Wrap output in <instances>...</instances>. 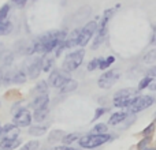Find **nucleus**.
Segmentation results:
<instances>
[{"label":"nucleus","instance_id":"obj_1","mask_svg":"<svg viewBox=\"0 0 156 150\" xmlns=\"http://www.w3.org/2000/svg\"><path fill=\"white\" fill-rule=\"evenodd\" d=\"M111 139H112V135L108 134V132H105V134H92L90 132V134H86V135H81L77 142L81 149L92 150L105 145Z\"/></svg>","mask_w":156,"mask_h":150},{"label":"nucleus","instance_id":"obj_2","mask_svg":"<svg viewBox=\"0 0 156 150\" xmlns=\"http://www.w3.org/2000/svg\"><path fill=\"white\" fill-rule=\"evenodd\" d=\"M140 94V90L134 87H126V89H119L118 91H115L112 97V105L115 108H127L133 101L136 100V97Z\"/></svg>","mask_w":156,"mask_h":150},{"label":"nucleus","instance_id":"obj_3","mask_svg":"<svg viewBox=\"0 0 156 150\" xmlns=\"http://www.w3.org/2000/svg\"><path fill=\"white\" fill-rule=\"evenodd\" d=\"M83 59H85V49L83 48H78V49H74V51L69 52L67 55L65 56L62 62V67L65 71L67 73H74L77 71L78 68L82 66L83 63Z\"/></svg>","mask_w":156,"mask_h":150},{"label":"nucleus","instance_id":"obj_4","mask_svg":"<svg viewBox=\"0 0 156 150\" xmlns=\"http://www.w3.org/2000/svg\"><path fill=\"white\" fill-rule=\"evenodd\" d=\"M155 97L151 96V94H138L136 97V100L126 108L129 115H137V113L143 112V111L151 108L152 105L155 104Z\"/></svg>","mask_w":156,"mask_h":150},{"label":"nucleus","instance_id":"obj_5","mask_svg":"<svg viewBox=\"0 0 156 150\" xmlns=\"http://www.w3.org/2000/svg\"><path fill=\"white\" fill-rule=\"evenodd\" d=\"M33 116L27 107H19L12 111V123L18 128H27L32 126Z\"/></svg>","mask_w":156,"mask_h":150},{"label":"nucleus","instance_id":"obj_6","mask_svg":"<svg viewBox=\"0 0 156 150\" xmlns=\"http://www.w3.org/2000/svg\"><path fill=\"white\" fill-rule=\"evenodd\" d=\"M97 32V21H88L82 27H81L80 38H78V46L85 48L89 44V41L94 37Z\"/></svg>","mask_w":156,"mask_h":150},{"label":"nucleus","instance_id":"obj_7","mask_svg":"<svg viewBox=\"0 0 156 150\" xmlns=\"http://www.w3.org/2000/svg\"><path fill=\"white\" fill-rule=\"evenodd\" d=\"M121 78V71L118 68H114V70H108L105 73H103L97 79V86L103 90H110L114 85Z\"/></svg>","mask_w":156,"mask_h":150},{"label":"nucleus","instance_id":"obj_8","mask_svg":"<svg viewBox=\"0 0 156 150\" xmlns=\"http://www.w3.org/2000/svg\"><path fill=\"white\" fill-rule=\"evenodd\" d=\"M70 77V73L65 71L63 68H54L51 73L48 74V85L54 89H59L66 80L69 79Z\"/></svg>","mask_w":156,"mask_h":150},{"label":"nucleus","instance_id":"obj_9","mask_svg":"<svg viewBox=\"0 0 156 150\" xmlns=\"http://www.w3.org/2000/svg\"><path fill=\"white\" fill-rule=\"evenodd\" d=\"M30 57H32V59L25 66V70H26L27 78L34 80L43 73V56H34V57L30 56Z\"/></svg>","mask_w":156,"mask_h":150},{"label":"nucleus","instance_id":"obj_10","mask_svg":"<svg viewBox=\"0 0 156 150\" xmlns=\"http://www.w3.org/2000/svg\"><path fill=\"white\" fill-rule=\"evenodd\" d=\"M22 139L19 138L18 130H14L12 132L4 135L0 141V150H15L21 146Z\"/></svg>","mask_w":156,"mask_h":150},{"label":"nucleus","instance_id":"obj_11","mask_svg":"<svg viewBox=\"0 0 156 150\" xmlns=\"http://www.w3.org/2000/svg\"><path fill=\"white\" fill-rule=\"evenodd\" d=\"M44 107H49V94H38L36 96L32 101L29 102L27 108L29 109H38V108H44Z\"/></svg>","mask_w":156,"mask_h":150},{"label":"nucleus","instance_id":"obj_12","mask_svg":"<svg viewBox=\"0 0 156 150\" xmlns=\"http://www.w3.org/2000/svg\"><path fill=\"white\" fill-rule=\"evenodd\" d=\"M107 34H108V27H104V29H99V27H97L96 34H94V37L92 38V40H93L92 41V45H90L92 51H97V49L103 45Z\"/></svg>","mask_w":156,"mask_h":150},{"label":"nucleus","instance_id":"obj_13","mask_svg":"<svg viewBox=\"0 0 156 150\" xmlns=\"http://www.w3.org/2000/svg\"><path fill=\"white\" fill-rule=\"evenodd\" d=\"M80 33H81V27H76L74 30H71L70 33L67 34L65 40V46H66V51L69 49H73L78 46V38H80Z\"/></svg>","mask_w":156,"mask_h":150},{"label":"nucleus","instance_id":"obj_14","mask_svg":"<svg viewBox=\"0 0 156 150\" xmlns=\"http://www.w3.org/2000/svg\"><path fill=\"white\" fill-rule=\"evenodd\" d=\"M129 116L130 115L127 111H116V112L111 113L110 119H108V126H119V124L123 123Z\"/></svg>","mask_w":156,"mask_h":150},{"label":"nucleus","instance_id":"obj_15","mask_svg":"<svg viewBox=\"0 0 156 150\" xmlns=\"http://www.w3.org/2000/svg\"><path fill=\"white\" fill-rule=\"evenodd\" d=\"M77 89H78V80H76L74 78H69V79L58 89V91H59L60 94H69V93L76 91Z\"/></svg>","mask_w":156,"mask_h":150},{"label":"nucleus","instance_id":"obj_16","mask_svg":"<svg viewBox=\"0 0 156 150\" xmlns=\"http://www.w3.org/2000/svg\"><path fill=\"white\" fill-rule=\"evenodd\" d=\"M33 121L37 123H43L45 121V119L49 116V107H44V108H38V109H33Z\"/></svg>","mask_w":156,"mask_h":150},{"label":"nucleus","instance_id":"obj_17","mask_svg":"<svg viewBox=\"0 0 156 150\" xmlns=\"http://www.w3.org/2000/svg\"><path fill=\"white\" fill-rule=\"evenodd\" d=\"M27 74H26V70H25V67L22 68H16L15 71H14V77H12V83H15V85H23V83L27 82Z\"/></svg>","mask_w":156,"mask_h":150},{"label":"nucleus","instance_id":"obj_18","mask_svg":"<svg viewBox=\"0 0 156 150\" xmlns=\"http://www.w3.org/2000/svg\"><path fill=\"white\" fill-rule=\"evenodd\" d=\"M114 14H115V8H107V10L103 12L100 22H97V27H99V29L108 27V22L111 21V18L114 16Z\"/></svg>","mask_w":156,"mask_h":150},{"label":"nucleus","instance_id":"obj_19","mask_svg":"<svg viewBox=\"0 0 156 150\" xmlns=\"http://www.w3.org/2000/svg\"><path fill=\"white\" fill-rule=\"evenodd\" d=\"M55 56H49V55H43V73L49 74L55 68Z\"/></svg>","mask_w":156,"mask_h":150},{"label":"nucleus","instance_id":"obj_20","mask_svg":"<svg viewBox=\"0 0 156 150\" xmlns=\"http://www.w3.org/2000/svg\"><path fill=\"white\" fill-rule=\"evenodd\" d=\"M27 134L32 135V137H43V135L47 134L48 131V127L43 126V124H36V126H30L27 127Z\"/></svg>","mask_w":156,"mask_h":150},{"label":"nucleus","instance_id":"obj_21","mask_svg":"<svg viewBox=\"0 0 156 150\" xmlns=\"http://www.w3.org/2000/svg\"><path fill=\"white\" fill-rule=\"evenodd\" d=\"M49 91V85L47 80L41 79L38 80L37 83L34 85V87H33L32 90V94H34V96H38V94H47Z\"/></svg>","mask_w":156,"mask_h":150},{"label":"nucleus","instance_id":"obj_22","mask_svg":"<svg viewBox=\"0 0 156 150\" xmlns=\"http://www.w3.org/2000/svg\"><path fill=\"white\" fill-rule=\"evenodd\" d=\"M14 32V23L8 19H4V21H0V37H4V36H8Z\"/></svg>","mask_w":156,"mask_h":150},{"label":"nucleus","instance_id":"obj_23","mask_svg":"<svg viewBox=\"0 0 156 150\" xmlns=\"http://www.w3.org/2000/svg\"><path fill=\"white\" fill-rule=\"evenodd\" d=\"M81 135L78 134V132H69V134H65L62 138V141L60 142L63 143V145H71V143L77 142L78 139H80Z\"/></svg>","mask_w":156,"mask_h":150},{"label":"nucleus","instance_id":"obj_24","mask_svg":"<svg viewBox=\"0 0 156 150\" xmlns=\"http://www.w3.org/2000/svg\"><path fill=\"white\" fill-rule=\"evenodd\" d=\"M63 135H65V132H63L62 130H52L48 135V142H51V143L59 142V141H62Z\"/></svg>","mask_w":156,"mask_h":150},{"label":"nucleus","instance_id":"obj_25","mask_svg":"<svg viewBox=\"0 0 156 150\" xmlns=\"http://www.w3.org/2000/svg\"><path fill=\"white\" fill-rule=\"evenodd\" d=\"M155 131H156V123L155 121H152V123H149L144 130H141L140 135L141 137H152Z\"/></svg>","mask_w":156,"mask_h":150},{"label":"nucleus","instance_id":"obj_26","mask_svg":"<svg viewBox=\"0 0 156 150\" xmlns=\"http://www.w3.org/2000/svg\"><path fill=\"white\" fill-rule=\"evenodd\" d=\"M143 62L147 64H154L156 63V49H151L149 52H147L143 57Z\"/></svg>","mask_w":156,"mask_h":150},{"label":"nucleus","instance_id":"obj_27","mask_svg":"<svg viewBox=\"0 0 156 150\" xmlns=\"http://www.w3.org/2000/svg\"><path fill=\"white\" fill-rule=\"evenodd\" d=\"M90 132L92 134H105V132H108V124H105V123L94 124Z\"/></svg>","mask_w":156,"mask_h":150},{"label":"nucleus","instance_id":"obj_28","mask_svg":"<svg viewBox=\"0 0 156 150\" xmlns=\"http://www.w3.org/2000/svg\"><path fill=\"white\" fill-rule=\"evenodd\" d=\"M14 130H18V127L15 126V124L11 121V123H7L4 124V126H2V131H0V137H4V135L10 134V132H12Z\"/></svg>","mask_w":156,"mask_h":150},{"label":"nucleus","instance_id":"obj_29","mask_svg":"<svg viewBox=\"0 0 156 150\" xmlns=\"http://www.w3.org/2000/svg\"><path fill=\"white\" fill-rule=\"evenodd\" d=\"M40 148V142L37 139H33V141H29V142L23 143L21 146V150H37Z\"/></svg>","mask_w":156,"mask_h":150},{"label":"nucleus","instance_id":"obj_30","mask_svg":"<svg viewBox=\"0 0 156 150\" xmlns=\"http://www.w3.org/2000/svg\"><path fill=\"white\" fill-rule=\"evenodd\" d=\"M152 79L154 78H151V77H144L143 79H140V82H138V85H137V89L140 91H143V90H145V89H148V86H149V83L152 82Z\"/></svg>","mask_w":156,"mask_h":150},{"label":"nucleus","instance_id":"obj_31","mask_svg":"<svg viewBox=\"0 0 156 150\" xmlns=\"http://www.w3.org/2000/svg\"><path fill=\"white\" fill-rule=\"evenodd\" d=\"M151 143H152V137H143V139L137 143L136 149H137V150H143V149L148 148V146H151Z\"/></svg>","mask_w":156,"mask_h":150},{"label":"nucleus","instance_id":"obj_32","mask_svg":"<svg viewBox=\"0 0 156 150\" xmlns=\"http://www.w3.org/2000/svg\"><path fill=\"white\" fill-rule=\"evenodd\" d=\"M10 11H11L10 3H5V4H3L2 7H0V21H4V19H7Z\"/></svg>","mask_w":156,"mask_h":150},{"label":"nucleus","instance_id":"obj_33","mask_svg":"<svg viewBox=\"0 0 156 150\" xmlns=\"http://www.w3.org/2000/svg\"><path fill=\"white\" fill-rule=\"evenodd\" d=\"M107 111H108V108H105V107H99L96 111H94V116H93V119H92V121H96V120H99L100 118H103V116L107 113Z\"/></svg>","mask_w":156,"mask_h":150},{"label":"nucleus","instance_id":"obj_34","mask_svg":"<svg viewBox=\"0 0 156 150\" xmlns=\"http://www.w3.org/2000/svg\"><path fill=\"white\" fill-rule=\"evenodd\" d=\"M86 70H88L89 73H92V71H94V70H99V57H93L92 60H89L88 66H86Z\"/></svg>","mask_w":156,"mask_h":150},{"label":"nucleus","instance_id":"obj_35","mask_svg":"<svg viewBox=\"0 0 156 150\" xmlns=\"http://www.w3.org/2000/svg\"><path fill=\"white\" fill-rule=\"evenodd\" d=\"M108 67H111V66L107 63V59L105 57H99V70H107Z\"/></svg>","mask_w":156,"mask_h":150},{"label":"nucleus","instance_id":"obj_36","mask_svg":"<svg viewBox=\"0 0 156 150\" xmlns=\"http://www.w3.org/2000/svg\"><path fill=\"white\" fill-rule=\"evenodd\" d=\"M51 150H82V149L73 148L71 145H60V146H54Z\"/></svg>","mask_w":156,"mask_h":150},{"label":"nucleus","instance_id":"obj_37","mask_svg":"<svg viewBox=\"0 0 156 150\" xmlns=\"http://www.w3.org/2000/svg\"><path fill=\"white\" fill-rule=\"evenodd\" d=\"M27 2H29V0H11V4H14L18 8H23L25 5L27 4Z\"/></svg>","mask_w":156,"mask_h":150},{"label":"nucleus","instance_id":"obj_38","mask_svg":"<svg viewBox=\"0 0 156 150\" xmlns=\"http://www.w3.org/2000/svg\"><path fill=\"white\" fill-rule=\"evenodd\" d=\"M147 77H151V78H156V67H151V68H148L147 70V73H145Z\"/></svg>","mask_w":156,"mask_h":150},{"label":"nucleus","instance_id":"obj_39","mask_svg":"<svg viewBox=\"0 0 156 150\" xmlns=\"http://www.w3.org/2000/svg\"><path fill=\"white\" fill-rule=\"evenodd\" d=\"M149 44H151V45H156V25L154 26V30H152V34H151V40H149Z\"/></svg>","mask_w":156,"mask_h":150},{"label":"nucleus","instance_id":"obj_40","mask_svg":"<svg viewBox=\"0 0 156 150\" xmlns=\"http://www.w3.org/2000/svg\"><path fill=\"white\" fill-rule=\"evenodd\" d=\"M148 89H149L151 91H156V78H155V79H152V82L149 83Z\"/></svg>","mask_w":156,"mask_h":150},{"label":"nucleus","instance_id":"obj_41","mask_svg":"<svg viewBox=\"0 0 156 150\" xmlns=\"http://www.w3.org/2000/svg\"><path fill=\"white\" fill-rule=\"evenodd\" d=\"M105 59H107V63H108V64H114V63H115V56H105Z\"/></svg>","mask_w":156,"mask_h":150},{"label":"nucleus","instance_id":"obj_42","mask_svg":"<svg viewBox=\"0 0 156 150\" xmlns=\"http://www.w3.org/2000/svg\"><path fill=\"white\" fill-rule=\"evenodd\" d=\"M3 77H4V68L0 67V86H2V82H3Z\"/></svg>","mask_w":156,"mask_h":150},{"label":"nucleus","instance_id":"obj_43","mask_svg":"<svg viewBox=\"0 0 156 150\" xmlns=\"http://www.w3.org/2000/svg\"><path fill=\"white\" fill-rule=\"evenodd\" d=\"M143 150H156V148H151V146H148V148L143 149Z\"/></svg>","mask_w":156,"mask_h":150},{"label":"nucleus","instance_id":"obj_44","mask_svg":"<svg viewBox=\"0 0 156 150\" xmlns=\"http://www.w3.org/2000/svg\"><path fill=\"white\" fill-rule=\"evenodd\" d=\"M154 121H155V123H156V113H155V120H154Z\"/></svg>","mask_w":156,"mask_h":150},{"label":"nucleus","instance_id":"obj_45","mask_svg":"<svg viewBox=\"0 0 156 150\" xmlns=\"http://www.w3.org/2000/svg\"><path fill=\"white\" fill-rule=\"evenodd\" d=\"M0 131H2V123H0Z\"/></svg>","mask_w":156,"mask_h":150},{"label":"nucleus","instance_id":"obj_46","mask_svg":"<svg viewBox=\"0 0 156 150\" xmlns=\"http://www.w3.org/2000/svg\"><path fill=\"white\" fill-rule=\"evenodd\" d=\"M0 107H2V101H0Z\"/></svg>","mask_w":156,"mask_h":150},{"label":"nucleus","instance_id":"obj_47","mask_svg":"<svg viewBox=\"0 0 156 150\" xmlns=\"http://www.w3.org/2000/svg\"><path fill=\"white\" fill-rule=\"evenodd\" d=\"M0 45H2V41H0Z\"/></svg>","mask_w":156,"mask_h":150},{"label":"nucleus","instance_id":"obj_48","mask_svg":"<svg viewBox=\"0 0 156 150\" xmlns=\"http://www.w3.org/2000/svg\"><path fill=\"white\" fill-rule=\"evenodd\" d=\"M155 148H156V146H155Z\"/></svg>","mask_w":156,"mask_h":150}]
</instances>
